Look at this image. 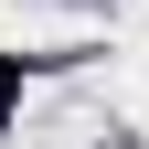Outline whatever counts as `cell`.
<instances>
[{"label": "cell", "mask_w": 149, "mask_h": 149, "mask_svg": "<svg viewBox=\"0 0 149 149\" xmlns=\"http://www.w3.org/2000/svg\"><path fill=\"white\" fill-rule=\"evenodd\" d=\"M11 96H22V64H0V107H11Z\"/></svg>", "instance_id": "6da1fadb"}]
</instances>
